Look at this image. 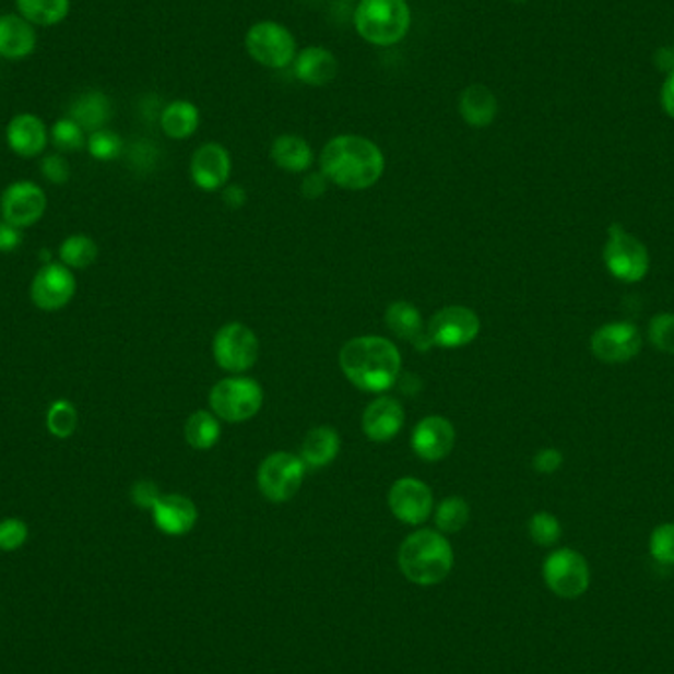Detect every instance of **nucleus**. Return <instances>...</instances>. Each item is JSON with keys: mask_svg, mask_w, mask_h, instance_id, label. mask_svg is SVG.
I'll return each mask as SVG.
<instances>
[{"mask_svg": "<svg viewBox=\"0 0 674 674\" xmlns=\"http://www.w3.org/2000/svg\"><path fill=\"white\" fill-rule=\"evenodd\" d=\"M322 174L345 190H367L385 172L381 149L363 137L343 134L326 144L320 156Z\"/></svg>", "mask_w": 674, "mask_h": 674, "instance_id": "1", "label": "nucleus"}, {"mask_svg": "<svg viewBox=\"0 0 674 674\" xmlns=\"http://www.w3.org/2000/svg\"><path fill=\"white\" fill-rule=\"evenodd\" d=\"M340 365L355 387L382 393L399 381L403 359L393 342L379 335H363L343 345Z\"/></svg>", "mask_w": 674, "mask_h": 674, "instance_id": "2", "label": "nucleus"}, {"mask_svg": "<svg viewBox=\"0 0 674 674\" xmlns=\"http://www.w3.org/2000/svg\"><path fill=\"white\" fill-rule=\"evenodd\" d=\"M399 568L413 584H440L452 572V544L440 531L423 529L409 534L399 548Z\"/></svg>", "mask_w": 674, "mask_h": 674, "instance_id": "3", "label": "nucleus"}, {"mask_svg": "<svg viewBox=\"0 0 674 674\" xmlns=\"http://www.w3.org/2000/svg\"><path fill=\"white\" fill-rule=\"evenodd\" d=\"M355 28L375 46H393L411 28V11L404 0H362L355 12Z\"/></svg>", "mask_w": 674, "mask_h": 674, "instance_id": "4", "label": "nucleus"}, {"mask_svg": "<svg viewBox=\"0 0 674 674\" xmlns=\"http://www.w3.org/2000/svg\"><path fill=\"white\" fill-rule=\"evenodd\" d=\"M210 404L215 416L227 423L251 421L261 411V385L249 377H232L217 382L210 393Z\"/></svg>", "mask_w": 674, "mask_h": 674, "instance_id": "5", "label": "nucleus"}, {"mask_svg": "<svg viewBox=\"0 0 674 674\" xmlns=\"http://www.w3.org/2000/svg\"><path fill=\"white\" fill-rule=\"evenodd\" d=\"M604 262L617 281L631 284L643 281L645 274L649 272V251L643 243L625 232L619 223H612L607 229Z\"/></svg>", "mask_w": 674, "mask_h": 674, "instance_id": "6", "label": "nucleus"}, {"mask_svg": "<svg viewBox=\"0 0 674 674\" xmlns=\"http://www.w3.org/2000/svg\"><path fill=\"white\" fill-rule=\"evenodd\" d=\"M306 465L298 456L288 452L271 453L259 468L257 484L261 494L272 504L293 499L303 487Z\"/></svg>", "mask_w": 674, "mask_h": 674, "instance_id": "7", "label": "nucleus"}, {"mask_svg": "<svg viewBox=\"0 0 674 674\" xmlns=\"http://www.w3.org/2000/svg\"><path fill=\"white\" fill-rule=\"evenodd\" d=\"M544 582L554 594L564 600H576L590 586V568L584 556L572 548H560L546 556L543 566Z\"/></svg>", "mask_w": 674, "mask_h": 674, "instance_id": "8", "label": "nucleus"}, {"mask_svg": "<svg viewBox=\"0 0 674 674\" xmlns=\"http://www.w3.org/2000/svg\"><path fill=\"white\" fill-rule=\"evenodd\" d=\"M245 46L251 54L252 60L272 70L286 68L296 54V42H294L293 34L276 22L255 24L251 31L247 32Z\"/></svg>", "mask_w": 674, "mask_h": 674, "instance_id": "9", "label": "nucleus"}, {"mask_svg": "<svg viewBox=\"0 0 674 674\" xmlns=\"http://www.w3.org/2000/svg\"><path fill=\"white\" fill-rule=\"evenodd\" d=\"M213 355L225 371H249L259 359V340L247 326L227 323L213 340Z\"/></svg>", "mask_w": 674, "mask_h": 674, "instance_id": "10", "label": "nucleus"}, {"mask_svg": "<svg viewBox=\"0 0 674 674\" xmlns=\"http://www.w3.org/2000/svg\"><path fill=\"white\" fill-rule=\"evenodd\" d=\"M482 330L477 314L463 306H446L433 316L426 326L428 340L433 345L453 350L472 343Z\"/></svg>", "mask_w": 674, "mask_h": 674, "instance_id": "11", "label": "nucleus"}, {"mask_svg": "<svg viewBox=\"0 0 674 674\" xmlns=\"http://www.w3.org/2000/svg\"><path fill=\"white\" fill-rule=\"evenodd\" d=\"M75 291L78 281L71 269L61 262H48L32 281L31 298L44 312H56L73 300Z\"/></svg>", "mask_w": 674, "mask_h": 674, "instance_id": "12", "label": "nucleus"}, {"mask_svg": "<svg viewBox=\"0 0 674 674\" xmlns=\"http://www.w3.org/2000/svg\"><path fill=\"white\" fill-rule=\"evenodd\" d=\"M46 208H48L46 193L34 181H14L0 198V212L4 222L12 223L21 229L40 222Z\"/></svg>", "mask_w": 674, "mask_h": 674, "instance_id": "13", "label": "nucleus"}, {"mask_svg": "<svg viewBox=\"0 0 674 674\" xmlns=\"http://www.w3.org/2000/svg\"><path fill=\"white\" fill-rule=\"evenodd\" d=\"M389 507L403 523H426L434 509L433 489L416 477H403L389 492Z\"/></svg>", "mask_w": 674, "mask_h": 674, "instance_id": "14", "label": "nucleus"}, {"mask_svg": "<svg viewBox=\"0 0 674 674\" xmlns=\"http://www.w3.org/2000/svg\"><path fill=\"white\" fill-rule=\"evenodd\" d=\"M641 333L634 323H605L592 335V352L605 363H625L641 350Z\"/></svg>", "mask_w": 674, "mask_h": 674, "instance_id": "15", "label": "nucleus"}, {"mask_svg": "<svg viewBox=\"0 0 674 674\" xmlns=\"http://www.w3.org/2000/svg\"><path fill=\"white\" fill-rule=\"evenodd\" d=\"M411 442L414 453L424 462H440L452 452L456 430L452 423L442 416H426L416 424Z\"/></svg>", "mask_w": 674, "mask_h": 674, "instance_id": "16", "label": "nucleus"}, {"mask_svg": "<svg viewBox=\"0 0 674 674\" xmlns=\"http://www.w3.org/2000/svg\"><path fill=\"white\" fill-rule=\"evenodd\" d=\"M191 178L205 191L223 188L232 174V156L222 144H203L191 158Z\"/></svg>", "mask_w": 674, "mask_h": 674, "instance_id": "17", "label": "nucleus"}, {"mask_svg": "<svg viewBox=\"0 0 674 674\" xmlns=\"http://www.w3.org/2000/svg\"><path fill=\"white\" fill-rule=\"evenodd\" d=\"M152 519L162 533L181 536L190 533L198 523V509L196 504L184 495H162L152 509Z\"/></svg>", "mask_w": 674, "mask_h": 674, "instance_id": "18", "label": "nucleus"}, {"mask_svg": "<svg viewBox=\"0 0 674 674\" xmlns=\"http://www.w3.org/2000/svg\"><path fill=\"white\" fill-rule=\"evenodd\" d=\"M404 424L403 404L391 397L373 401L363 413V433L373 442H389L401 433Z\"/></svg>", "mask_w": 674, "mask_h": 674, "instance_id": "19", "label": "nucleus"}, {"mask_svg": "<svg viewBox=\"0 0 674 674\" xmlns=\"http://www.w3.org/2000/svg\"><path fill=\"white\" fill-rule=\"evenodd\" d=\"M7 142L14 154L22 158L40 156L48 146V129L40 117L32 113L16 115L7 127Z\"/></svg>", "mask_w": 674, "mask_h": 674, "instance_id": "20", "label": "nucleus"}, {"mask_svg": "<svg viewBox=\"0 0 674 674\" xmlns=\"http://www.w3.org/2000/svg\"><path fill=\"white\" fill-rule=\"evenodd\" d=\"M38 34L34 24L19 14L0 16V56L7 60H24L36 50Z\"/></svg>", "mask_w": 674, "mask_h": 674, "instance_id": "21", "label": "nucleus"}, {"mask_svg": "<svg viewBox=\"0 0 674 674\" xmlns=\"http://www.w3.org/2000/svg\"><path fill=\"white\" fill-rule=\"evenodd\" d=\"M385 322L397 338L413 343L418 352H428L433 347L428 333H426L423 316L416 310L414 304L404 303V300L391 304L385 314Z\"/></svg>", "mask_w": 674, "mask_h": 674, "instance_id": "22", "label": "nucleus"}, {"mask_svg": "<svg viewBox=\"0 0 674 674\" xmlns=\"http://www.w3.org/2000/svg\"><path fill=\"white\" fill-rule=\"evenodd\" d=\"M296 75L308 85H328L338 75V60L320 46L306 48L296 60Z\"/></svg>", "mask_w": 674, "mask_h": 674, "instance_id": "23", "label": "nucleus"}, {"mask_svg": "<svg viewBox=\"0 0 674 674\" xmlns=\"http://www.w3.org/2000/svg\"><path fill=\"white\" fill-rule=\"evenodd\" d=\"M70 119L83 131H102L105 122L111 119V102L102 91H87L71 103Z\"/></svg>", "mask_w": 674, "mask_h": 674, "instance_id": "24", "label": "nucleus"}, {"mask_svg": "<svg viewBox=\"0 0 674 674\" xmlns=\"http://www.w3.org/2000/svg\"><path fill=\"white\" fill-rule=\"evenodd\" d=\"M460 115L475 129L489 127L497 115L494 91L485 85H470L460 97Z\"/></svg>", "mask_w": 674, "mask_h": 674, "instance_id": "25", "label": "nucleus"}, {"mask_svg": "<svg viewBox=\"0 0 674 674\" xmlns=\"http://www.w3.org/2000/svg\"><path fill=\"white\" fill-rule=\"evenodd\" d=\"M340 434L332 426H318L306 434L300 460L308 468H323L340 453Z\"/></svg>", "mask_w": 674, "mask_h": 674, "instance_id": "26", "label": "nucleus"}, {"mask_svg": "<svg viewBox=\"0 0 674 674\" xmlns=\"http://www.w3.org/2000/svg\"><path fill=\"white\" fill-rule=\"evenodd\" d=\"M271 156L272 161L276 162V166L288 172L308 170L314 161L310 144L294 134L279 137L272 144Z\"/></svg>", "mask_w": 674, "mask_h": 674, "instance_id": "27", "label": "nucleus"}, {"mask_svg": "<svg viewBox=\"0 0 674 674\" xmlns=\"http://www.w3.org/2000/svg\"><path fill=\"white\" fill-rule=\"evenodd\" d=\"M162 131L170 139H188L200 127V111L190 102H174L162 111Z\"/></svg>", "mask_w": 674, "mask_h": 674, "instance_id": "28", "label": "nucleus"}, {"mask_svg": "<svg viewBox=\"0 0 674 674\" xmlns=\"http://www.w3.org/2000/svg\"><path fill=\"white\" fill-rule=\"evenodd\" d=\"M16 9L34 26H56L68 19L70 0H16Z\"/></svg>", "mask_w": 674, "mask_h": 674, "instance_id": "29", "label": "nucleus"}, {"mask_svg": "<svg viewBox=\"0 0 674 674\" xmlns=\"http://www.w3.org/2000/svg\"><path fill=\"white\" fill-rule=\"evenodd\" d=\"M220 423L212 413L198 411L191 414L186 423V440L193 450H212L220 440Z\"/></svg>", "mask_w": 674, "mask_h": 674, "instance_id": "30", "label": "nucleus"}, {"mask_svg": "<svg viewBox=\"0 0 674 674\" xmlns=\"http://www.w3.org/2000/svg\"><path fill=\"white\" fill-rule=\"evenodd\" d=\"M60 259L68 269H87L97 259V245L87 235H71L61 243Z\"/></svg>", "mask_w": 674, "mask_h": 674, "instance_id": "31", "label": "nucleus"}, {"mask_svg": "<svg viewBox=\"0 0 674 674\" xmlns=\"http://www.w3.org/2000/svg\"><path fill=\"white\" fill-rule=\"evenodd\" d=\"M434 521L442 534L460 533L470 521V505L460 497H448L436 509Z\"/></svg>", "mask_w": 674, "mask_h": 674, "instance_id": "32", "label": "nucleus"}, {"mask_svg": "<svg viewBox=\"0 0 674 674\" xmlns=\"http://www.w3.org/2000/svg\"><path fill=\"white\" fill-rule=\"evenodd\" d=\"M46 426L56 438H70L78 428V409L70 401H54L46 414Z\"/></svg>", "mask_w": 674, "mask_h": 674, "instance_id": "33", "label": "nucleus"}, {"mask_svg": "<svg viewBox=\"0 0 674 674\" xmlns=\"http://www.w3.org/2000/svg\"><path fill=\"white\" fill-rule=\"evenodd\" d=\"M51 141L61 152L81 151L87 144L85 131L70 117L60 119L51 127Z\"/></svg>", "mask_w": 674, "mask_h": 674, "instance_id": "34", "label": "nucleus"}, {"mask_svg": "<svg viewBox=\"0 0 674 674\" xmlns=\"http://www.w3.org/2000/svg\"><path fill=\"white\" fill-rule=\"evenodd\" d=\"M87 151L97 161H115V158L121 156V137L117 132L107 131V129L91 132L90 139H87Z\"/></svg>", "mask_w": 674, "mask_h": 674, "instance_id": "35", "label": "nucleus"}, {"mask_svg": "<svg viewBox=\"0 0 674 674\" xmlns=\"http://www.w3.org/2000/svg\"><path fill=\"white\" fill-rule=\"evenodd\" d=\"M529 534H531L534 543L541 544V546H553L560 539L563 527H560L558 519L554 515L541 511V513L531 517Z\"/></svg>", "mask_w": 674, "mask_h": 674, "instance_id": "36", "label": "nucleus"}, {"mask_svg": "<svg viewBox=\"0 0 674 674\" xmlns=\"http://www.w3.org/2000/svg\"><path fill=\"white\" fill-rule=\"evenodd\" d=\"M649 340L659 352L674 355V314H659L649 323Z\"/></svg>", "mask_w": 674, "mask_h": 674, "instance_id": "37", "label": "nucleus"}, {"mask_svg": "<svg viewBox=\"0 0 674 674\" xmlns=\"http://www.w3.org/2000/svg\"><path fill=\"white\" fill-rule=\"evenodd\" d=\"M28 534H31L28 524L22 519H14V517L2 519L0 521V551L4 553L19 551L28 541Z\"/></svg>", "mask_w": 674, "mask_h": 674, "instance_id": "38", "label": "nucleus"}, {"mask_svg": "<svg viewBox=\"0 0 674 674\" xmlns=\"http://www.w3.org/2000/svg\"><path fill=\"white\" fill-rule=\"evenodd\" d=\"M649 548L657 563L666 564V566L674 564V523L657 527L651 534Z\"/></svg>", "mask_w": 674, "mask_h": 674, "instance_id": "39", "label": "nucleus"}, {"mask_svg": "<svg viewBox=\"0 0 674 674\" xmlns=\"http://www.w3.org/2000/svg\"><path fill=\"white\" fill-rule=\"evenodd\" d=\"M42 176L51 184H66L70 180V164L60 154H48L40 162Z\"/></svg>", "mask_w": 674, "mask_h": 674, "instance_id": "40", "label": "nucleus"}, {"mask_svg": "<svg viewBox=\"0 0 674 674\" xmlns=\"http://www.w3.org/2000/svg\"><path fill=\"white\" fill-rule=\"evenodd\" d=\"M162 494L158 489V485L151 482V480H141L137 484L132 485L131 499L132 504L141 509H154V505L158 504Z\"/></svg>", "mask_w": 674, "mask_h": 674, "instance_id": "41", "label": "nucleus"}, {"mask_svg": "<svg viewBox=\"0 0 674 674\" xmlns=\"http://www.w3.org/2000/svg\"><path fill=\"white\" fill-rule=\"evenodd\" d=\"M563 462L564 456L556 448H544L534 456L533 468L539 473H554Z\"/></svg>", "mask_w": 674, "mask_h": 674, "instance_id": "42", "label": "nucleus"}, {"mask_svg": "<svg viewBox=\"0 0 674 674\" xmlns=\"http://www.w3.org/2000/svg\"><path fill=\"white\" fill-rule=\"evenodd\" d=\"M22 245V229L9 222H0V252L16 251Z\"/></svg>", "mask_w": 674, "mask_h": 674, "instance_id": "43", "label": "nucleus"}, {"mask_svg": "<svg viewBox=\"0 0 674 674\" xmlns=\"http://www.w3.org/2000/svg\"><path fill=\"white\" fill-rule=\"evenodd\" d=\"M326 188H328V178L323 176L322 172L306 176L303 180V186H300L304 198H308V200L322 198L323 193H326Z\"/></svg>", "mask_w": 674, "mask_h": 674, "instance_id": "44", "label": "nucleus"}, {"mask_svg": "<svg viewBox=\"0 0 674 674\" xmlns=\"http://www.w3.org/2000/svg\"><path fill=\"white\" fill-rule=\"evenodd\" d=\"M247 202V191L241 186H227L223 190V203L229 205L232 210H239Z\"/></svg>", "mask_w": 674, "mask_h": 674, "instance_id": "45", "label": "nucleus"}, {"mask_svg": "<svg viewBox=\"0 0 674 674\" xmlns=\"http://www.w3.org/2000/svg\"><path fill=\"white\" fill-rule=\"evenodd\" d=\"M661 105H663L664 113L674 119V71H671L664 80L663 90H661Z\"/></svg>", "mask_w": 674, "mask_h": 674, "instance_id": "46", "label": "nucleus"}, {"mask_svg": "<svg viewBox=\"0 0 674 674\" xmlns=\"http://www.w3.org/2000/svg\"><path fill=\"white\" fill-rule=\"evenodd\" d=\"M654 66L659 70L666 71V73L674 71V48L664 46L661 50H657V54H654Z\"/></svg>", "mask_w": 674, "mask_h": 674, "instance_id": "47", "label": "nucleus"}, {"mask_svg": "<svg viewBox=\"0 0 674 674\" xmlns=\"http://www.w3.org/2000/svg\"><path fill=\"white\" fill-rule=\"evenodd\" d=\"M519 2H521V0H519Z\"/></svg>", "mask_w": 674, "mask_h": 674, "instance_id": "48", "label": "nucleus"}]
</instances>
